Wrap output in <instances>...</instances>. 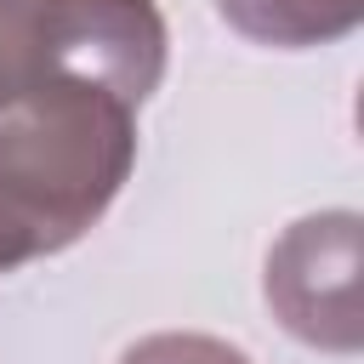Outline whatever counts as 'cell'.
Wrapping results in <instances>:
<instances>
[{
    "instance_id": "1",
    "label": "cell",
    "mask_w": 364,
    "mask_h": 364,
    "mask_svg": "<svg viewBox=\"0 0 364 364\" xmlns=\"http://www.w3.org/2000/svg\"><path fill=\"white\" fill-rule=\"evenodd\" d=\"M136 165V102L51 74L0 108V273L85 239Z\"/></svg>"
},
{
    "instance_id": "2",
    "label": "cell",
    "mask_w": 364,
    "mask_h": 364,
    "mask_svg": "<svg viewBox=\"0 0 364 364\" xmlns=\"http://www.w3.org/2000/svg\"><path fill=\"white\" fill-rule=\"evenodd\" d=\"M262 290L296 341L353 353L358 347V216L353 210L301 216L267 250Z\"/></svg>"
},
{
    "instance_id": "3",
    "label": "cell",
    "mask_w": 364,
    "mask_h": 364,
    "mask_svg": "<svg viewBox=\"0 0 364 364\" xmlns=\"http://www.w3.org/2000/svg\"><path fill=\"white\" fill-rule=\"evenodd\" d=\"M57 74H85L125 102H148L165 74V17L154 0H34Z\"/></svg>"
},
{
    "instance_id": "4",
    "label": "cell",
    "mask_w": 364,
    "mask_h": 364,
    "mask_svg": "<svg viewBox=\"0 0 364 364\" xmlns=\"http://www.w3.org/2000/svg\"><path fill=\"white\" fill-rule=\"evenodd\" d=\"M228 28H239L256 46L301 51V46H330L358 28L364 0H216Z\"/></svg>"
},
{
    "instance_id": "5",
    "label": "cell",
    "mask_w": 364,
    "mask_h": 364,
    "mask_svg": "<svg viewBox=\"0 0 364 364\" xmlns=\"http://www.w3.org/2000/svg\"><path fill=\"white\" fill-rule=\"evenodd\" d=\"M57 74L46 23L34 0H0V108L17 102L23 91L46 85Z\"/></svg>"
},
{
    "instance_id": "6",
    "label": "cell",
    "mask_w": 364,
    "mask_h": 364,
    "mask_svg": "<svg viewBox=\"0 0 364 364\" xmlns=\"http://www.w3.org/2000/svg\"><path fill=\"white\" fill-rule=\"evenodd\" d=\"M119 364H250L239 347L216 341V336H182V330H165V336H148L136 347H125Z\"/></svg>"
}]
</instances>
